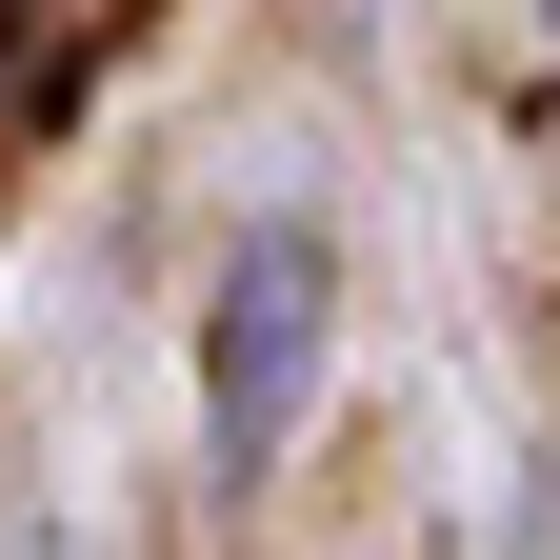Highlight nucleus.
Segmentation results:
<instances>
[{"mask_svg":"<svg viewBox=\"0 0 560 560\" xmlns=\"http://www.w3.org/2000/svg\"><path fill=\"white\" fill-rule=\"evenodd\" d=\"M301 361H320V221H241L221 320H200V420H221V480H260V460H280Z\"/></svg>","mask_w":560,"mask_h":560,"instance_id":"f257e3e1","label":"nucleus"}]
</instances>
